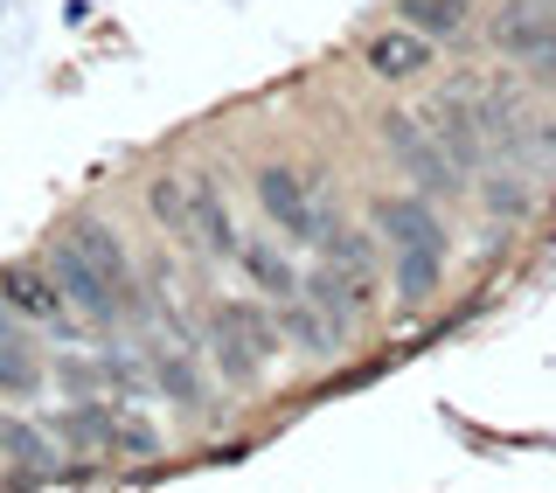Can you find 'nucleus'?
<instances>
[{
	"mask_svg": "<svg viewBox=\"0 0 556 493\" xmlns=\"http://www.w3.org/2000/svg\"><path fill=\"white\" fill-rule=\"evenodd\" d=\"M202 333H208V355H216L223 382H237V390H251V382L278 362V320L257 306V299H216Z\"/></svg>",
	"mask_w": 556,
	"mask_h": 493,
	"instance_id": "f257e3e1",
	"label": "nucleus"
},
{
	"mask_svg": "<svg viewBox=\"0 0 556 493\" xmlns=\"http://www.w3.org/2000/svg\"><path fill=\"white\" fill-rule=\"evenodd\" d=\"M49 431L63 438V445L77 452H112V459H161V431L147 425L139 410L126 403H63L56 417H49Z\"/></svg>",
	"mask_w": 556,
	"mask_h": 493,
	"instance_id": "f03ea898",
	"label": "nucleus"
},
{
	"mask_svg": "<svg viewBox=\"0 0 556 493\" xmlns=\"http://www.w3.org/2000/svg\"><path fill=\"white\" fill-rule=\"evenodd\" d=\"M0 306H8L14 320L56 333V341H77V333H84V320L70 313V299H63L56 278H49L42 257H8V264H0Z\"/></svg>",
	"mask_w": 556,
	"mask_h": 493,
	"instance_id": "7ed1b4c3",
	"label": "nucleus"
},
{
	"mask_svg": "<svg viewBox=\"0 0 556 493\" xmlns=\"http://www.w3.org/2000/svg\"><path fill=\"white\" fill-rule=\"evenodd\" d=\"M376 132H382V147H390V161L417 181V195H452V188L466 181V174L445 161V147L431 139L425 118H410V112H382V118H376Z\"/></svg>",
	"mask_w": 556,
	"mask_h": 493,
	"instance_id": "20e7f679",
	"label": "nucleus"
},
{
	"mask_svg": "<svg viewBox=\"0 0 556 493\" xmlns=\"http://www.w3.org/2000/svg\"><path fill=\"white\" fill-rule=\"evenodd\" d=\"M42 264H49V278L63 286L70 313H77L84 327H118V320H126V299H118L112 286H104V271H98V264L84 257L70 237H56V243H49V257H42Z\"/></svg>",
	"mask_w": 556,
	"mask_h": 493,
	"instance_id": "39448f33",
	"label": "nucleus"
},
{
	"mask_svg": "<svg viewBox=\"0 0 556 493\" xmlns=\"http://www.w3.org/2000/svg\"><path fill=\"white\" fill-rule=\"evenodd\" d=\"M257 208H265V223L286 243H313L320 237V223H327V208H320V195H313V181H300L292 167H257Z\"/></svg>",
	"mask_w": 556,
	"mask_h": 493,
	"instance_id": "423d86ee",
	"label": "nucleus"
},
{
	"mask_svg": "<svg viewBox=\"0 0 556 493\" xmlns=\"http://www.w3.org/2000/svg\"><path fill=\"white\" fill-rule=\"evenodd\" d=\"M494 49L521 69H535L543 84H556V14H543L535 0H508L494 22Z\"/></svg>",
	"mask_w": 556,
	"mask_h": 493,
	"instance_id": "0eeeda50",
	"label": "nucleus"
},
{
	"mask_svg": "<svg viewBox=\"0 0 556 493\" xmlns=\"http://www.w3.org/2000/svg\"><path fill=\"white\" fill-rule=\"evenodd\" d=\"M70 243H77V251L104 271V286L126 299V320H139V313H147V292H139V271H132L126 237H118L112 223H77V230H70Z\"/></svg>",
	"mask_w": 556,
	"mask_h": 493,
	"instance_id": "6e6552de",
	"label": "nucleus"
},
{
	"mask_svg": "<svg viewBox=\"0 0 556 493\" xmlns=\"http://www.w3.org/2000/svg\"><path fill=\"white\" fill-rule=\"evenodd\" d=\"M376 230L390 237V251H445V216L431 208V195H382Z\"/></svg>",
	"mask_w": 556,
	"mask_h": 493,
	"instance_id": "1a4fd4ad",
	"label": "nucleus"
},
{
	"mask_svg": "<svg viewBox=\"0 0 556 493\" xmlns=\"http://www.w3.org/2000/svg\"><path fill=\"white\" fill-rule=\"evenodd\" d=\"M147 382L174 403V410H202L208 403V376H202V362H195L188 341H153L147 347Z\"/></svg>",
	"mask_w": 556,
	"mask_h": 493,
	"instance_id": "9d476101",
	"label": "nucleus"
},
{
	"mask_svg": "<svg viewBox=\"0 0 556 493\" xmlns=\"http://www.w3.org/2000/svg\"><path fill=\"white\" fill-rule=\"evenodd\" d=\"M237 216L223 202V188L208 174H188V251H208V257H230L237 251Z\"/></svg>",
	"mask_w": 556,
	"mask_h": 493,
	"instance_id": "9b49d317",
	"label": "nucleus"
},
{
	"mask_svg": "<svg viewBox=\"0 0 556 493\" xmlns=\"http://www.w3.org/2000/svg\"><path fill=\"white\" fill-rule=\"evenodd\" d=\"M300 299H306L313 313H327V320H334V333L348 341V333H355V320L369 313L376 286H355L348 271H334V264H320V271H300Z\"/></svg>",
	"mask_w": 556,
	"mask_h": 493,
	"instance_id": "f8f14e48",
	"label": "nucleus"
},
{
	"mask_svg": "<svg viewBox=\"0 0 556 493\" xmlns=\"http://www.w3.org/2000/svg\"><path fill=\"white\" fill-rule=\"evenodd\" d=\"M230 264H237V271L251 278L265 299H292V292H300V264H292V251H286L278 237H237Z\"/></svg>",
	"mask_w": 556,
	"mask_h": 493,
	"instance_id": "ddd939ff",
	"label": "nucleus"
},
{
	"mask_svg": "<svg viewBox=\"0 0 556 493\" xmlns=\"http://www.w3.org/2000/svg\"><path fill=\"white\" fill-rule=\"evenodd\" d=\"M369 69L382 84H410V77H425L431 69V35H417V28H382V35H369Z\"/></svg>",
	"mask_w": 556,
	"mask_h": 493,
	"instance_id": "4468645a",
	"label": "nucleus"
},
{
	"mask_svg": "<svg viewBox=\"0 0 556 493\" xmlns=\"http://www.w3.org/2000/svg\"><path fill=\"white\" fill-rule=\"evenodd\" d=\"M42 390V362L28 347V320L0 306V396H35Z\"/></svg>",
	"mask_w": 556,
	"mask_h": 493,
	"instance_id": "2eb2a0df",
	"label": "nucleus"
},
{
	"mask_svg": "<svg viewBox=\"0 0 556 493\" xmlns=\"http://www.w3.org/2000/svg\"><path fill=\"white\" fill-rule=\"evenodd\" d=\"M390 286L404 299V313H425L445 286V251H390Z\"/></svg>",
	"mask_w": 556,
	"mask_h": 493,
	"instance_id": "dca6fc26",
	"label": "nucleus"
},
{
	"mask_svg": "<svg viewBox=\"0 0 556 493\" xmlns=\"http://www.w3.org/2000/svg\"><path fill=\"white\" fill-rule=\"evenodd\" d=\"M313 243H320V257L334 264V271H348L355 286H376V237H369V230H348V223L327 216Z\"/></svg>",
	"mask_w": 556,
	"mask_h": 493,
	"instance_id": "f3484780",
	"label": "nucleus"
},
{
	"mask_svg": "<svg viewBox=\"0 0 556 493\" xmlns=\"http://www.w3.org/2000/svg\"><path fill=\"white\" fill-rule=\"evenodd\" d=\"M278 341H292V347H306V355H341V333H334V320L327 313H313L300 292L292 299H278Z\"/></svg>",
	"mask_w": 556,
	"mask_h": 493,
	"instance_id": "a211bd4d",
	"label": "nucleus"
},
{
	"mask_svg": "<svg viewBox=\"0 0 556 493\" xmlns=\"http://www.w3.org/2000/svg\"><path fill=\"white\" fill-rule=\"evenodd\" d=\"M404 28L431 35V42H459L466 35V0H396Z\"/></svg>",
	"mask_w": 556,
	"mask_h": 493,
	"instance_id": "6ab92c4d",
	"label": "nucleus"
},
{
	"mask_svg": "<svg viewBox=\"0 0 556 493\" xmlns=\"http://www.w3.org/2000/svg\"><path fill=\"white\" fill-rule=\"evenodd\" d=\"M147 216L161 223L174 243H188V174H161V181H147Z\"/></svg>",
	"mask_w": 556,
	"mask_h": 493,
	"instance_id": "aec40b11",
	"label": "nucleus"
},
{
	"mask_svg": "<svg viewBox=\"0 0 556 493\" xmlns=\"http://www.w3.org/2000/svg\"><path fill=\"white\" fill-rule=\"evenodd\" d=\"M480 195H486V208H494V216H501V208H508V216H529V188H515L508 174H501V181H486Z\"/></svg>",
	"mask_w": 556,
	"mask_h": 493,
	"instance_id": "412c9836",
	"label": "nucleus"
}]
</instances>
